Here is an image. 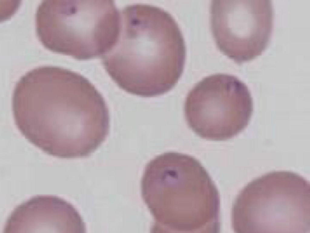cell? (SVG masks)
Instances as JSON below:
<instances>
[{"instance_id": "cell-3", "label": "cell", "mask_w": 310, "mask_h": 233, "mask_svg": "<svg viewBox=\"0 0 310 233\" xmlns=\"http://www.w3.org/2000/svg\"><path fill=\"white\" fill-rule=\"evenodd\" d=\"M309 181L295 173L269 172L249 182L232 204L236 233H309Z\"/></svg>"}, {"instance_id": "cell-8", "label": "cell", "mask_w": 310, "mask_h": 233, "mask_svg": "<svg viewBox=\"0 0 310 233\" xmlns=\"http://www.w3.org/2000/svg\"><path fill=\"white\" fill-rule=\"evenodd\" d=\"M85 225L71 204L57 196L38 195L17 206L4 233H85Z\"/></svg>"}, {"instance_id": "cell-7", "label": "cell", "mask_w": 310, "mask_h": 233, "mask_svg": "<svg viewBox=\"0 0 310 233\" xmlns=\"http://www.w3.org/2000/svg\"><path fill=\"white\" fill-rule=\"evenodd\" d=\"M58 3V28L54 51L79 59L109 52L119 38L120 23L111 0H68Z\"/></svg>"}, {"instance_id": "cell-6", "label": "cell", "mask_w": 310, "mask_h": 233, "mask_svg": "<svg viewBox=\"0 0 310 233\" xmlns=\"http://www.w3.org/2000/svg\"><path fill=\"white\" fill-rule=\"evenodd\" d=\"M210 17L218 49L236 63L256 58L268 46L273 27L271 0H212Z\"/></svg>"}, {"instance_id": "cell-4", "label": "cell", "mask_w": 310, "mask_h": 233, "mask_svg": "<svg viewBox=\"0 0 310 233\" xmlns=\"http://www.w3.org/2000/svg\"><path fill=\"white\" fill-rule=\"evenodd\" d=\"M71 84L55 69L32 77L20 95L16 125L30 143L45 153H54L74 130L79 106L71 104Z\"/></svg>"}, {"instance_id": "cell-1", "label": "cell", "mask_w": 310, "mask_h": 233, "mask_svg": "<svg viewBox=\"0 0 310 233\" xmlns=\"http://www.w3.org/2000/svg\"><path fill=\"white\" fill-rule=\"evenodd\" d=\"M122 15V37L107 59L115 65L119 85L143 97L168 92L185 61V43L177 22L162 8L145 4L130 5Z\"/></svg>"}, {"instance_id": "cell-2", "label": "cell", "mask_w": 310, "mask_h": 233, "mask_svg": "<svg viewBox=\"0 0 310 233\" xmlns=\"http://www.w3.org/2000/svg\"><path fill=\"white\" fill-rule=\"evenodd\" d=\"M141 195L159 232L210 233L220 222L218 190L206 169L191 156L169 152L147 164Z\"/></svg>"}, {"instance_id": "cell-5", "label": "cell", "mask_w": 310, "mask_h": 233, "mask_svg": "<svg viewBox=\"0 0 310 233\" xmlns=\"http://www.w3.org/2000/svg\"><path fill=\"white\" fill-rule=\"evenodd\" d=\"M184 113L190 128L201 138L224 141L247 127L253 110L247 86L236 77L218 73L206 76L188 93Z\"/></svg>"}]
</instances>
